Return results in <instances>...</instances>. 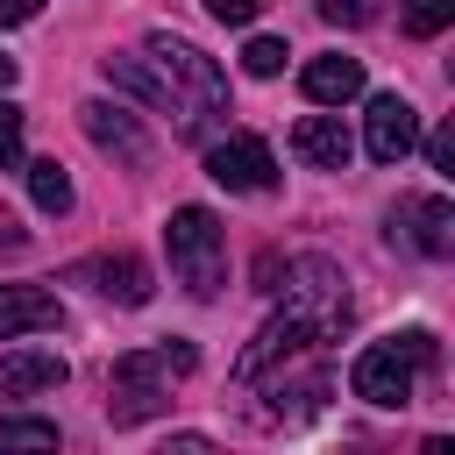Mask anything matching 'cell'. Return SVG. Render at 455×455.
I'll return each mask as SVG.
<instances>
[{
    "mask_svg": "<svg viewBox=\"0 0 455 455\" xmlns=\"http://www.w3.org/2000/svg\"><path fill=\"white\" fill-rule=\"evenodd\" d=\"M142 57H149V71H156V85H164V114L178 121V135L213 142V121L228 114V71H220L199 43H185V36H171V28H156V36L142 43Z\"/></svg>",
    "mask_w": 455,
    "mask_h": 455,
    "instance_id": "obj_1",
    "label": "cell"
},
{
    "mask_svg": "<svg viewBox=\"0 0 455 455\" xmlns=\"http://www.w3.org/2000/svg\"><path fill=\"white\" fill-rule=\"evenodd\" d=\"M199 370V348L192 341H156V348H128V355H114V377H107V419L114 427H135V419H149V412H164L171 405V384L178 377H192Z\"/></svg>",
    "mask_w": 455,
    "mask_h": 455,
    "instance_id": "obj_2",
    "label": "cell"
},
{
    "mask_svg": "<svg viewBox=\"0 0 455 455\" xmlns=\"http://www.w3.org/2000/svg\"><path fill=\"white\" fill-rule=\"evenodd\" d=\"M164 249H171V277L192 299H220V284H228V235H220V220L206 206H171Z\"/></svg>",
    "mask_w": 455,
    "mask_h": 455,
    "instance_id": "obj_3",
    "label": "cell"
},
{
    "mask_svg": "<svg viewBox=\"0 0 455 455\" xmlns=\"http://www.w3.org/2000/svg\"><path fill=\"white\" fill-rule=\"evenodd\" d=\"M434 355H441L434 334H427V327H405V334H391V341H370V348L355 355L348 384H355V398H370V405H405V398H412V370L434 363Z\"/></svg>",
    "mask_w": 455,
    "mask_h": 455,
    "instance_id": "obj_4",
    "label": "cell"
},
{
    "mask_svg": "<svg viewBox=\"0 0 455 455\" xmlns=\"http://www.w3.org/2000/svg\"><path fill=\"white\" fill-rule=\"evenodd\" d=\"M284 313H299L313 334H341L348 327V291H341V270L327 256H291L284 263Z\"/></svg>",
    "mask_w": 455,
    "mask_h": 455,
    "instance_id": "obj_5",
    "label": "cell"
},
{
    "mask_svg": "<svg viewBox=\"0 0 455 455\" xmlns=\"http://www.w3.org/2000/svg\"><path fill=\"white\" fill-rule=\"evenodd\" d=\"M206 178L228 185V192H270L277 185V156L256 135H220V142H206Z\"/></svg>",
    "mask_w": 455,
    "mask_h": 455,
    "instance_id": "obj_6",
    "label": "cell"
},
{
    "mask_svg": "<svg viewBox=\"0 0 455 455\" xmlns=\"http://www.w3.org/2000/svg\"><path fill=\"white\" fill-rule=\"evenodd\" d=\"M363 142H370V156H377V164H405V156L419 149V114H412V100L377 92V100H370V114H363Z\"/></svg>",
    "mask_w": 455,
    "mask_h": 455,
    "instance_id": "obj_7",
    "label": "cell"
},
{
    "mask_svg": "<svg viewBox=\"0 0 455 455\" xmlns=\"http://www.w3.org/2000/svg\"><path fill=\"white\" fill-rule=\"evenodd\" d=\"M391 242H412L419 256H455V206L441 199V192H427V199H405L398 213H391Z\"/></svg>",
    "mask_w": 455,
    "mask_h": 455,
    "instance_id": "obj_8",
    "label": "cell"
},
{
    "mask_svg": "<svg viewBox=\"0 0 455 455\" xmlns=\"http://www.w3.org/2000/svg\"><path fill=\"white\" fill-rule=\"evenodd\" d=\"M78 128L107 149V156H121V164H149V135L135 128V114L128 107H107V100H85L78 107Z\"/></svg>",
    "mask_w": 455,
    "mask_h": 455,
    "instance_id": "obj_9",
    "label": "cell"
},
{
    "mask_svg": "<svg viewBox=\"0 0 455 455\" xmlns=\"http://www.w3.org/2000/svg\"><path fill=\"white\" fill-rule=\"evenodd\" d=\"M71 377V363L57 348H14L0 355V398H36V391H57Z\"/></svg>",
    "mask_w": 455,
    "mask_h": 455,
    "instance_id": "obj_10",
    "label": "cell"
},
{
    "mask_svg": "<svg viewBox=\"0 0 455 455\" xmlns=\"http://www.w3.org/2000/svg\"><path fill=\"white\" fill-rule=\"evenodd\" d=\"M36 327H64L57 291H43V284H0V341L36 334Z\"/></svg>",
    "mask_w": 455,
    "mask_h": 455,
    "instance_id": "obj_11",
    "label": "cell"
},
{
    "mask_svg": "<svg viewBox=\"0 0 455 455\" xmlns=\"http://www.w3.org/2000/svg\"><path fill=\"white\" fill-rule=\"evenodd\" d=\"M291 149H299L313 171H348V156H355V142H348L341 114H306V121L291 128Z\"/></svg>",
    "mask_w": 455,
    "mask_h": 455,
    "instance_id": "obj_12",
    "label": "cell"
},
{
    "mask_svg": "<svg viewBox=\"0 0 455 455\" xmlns=\"http://www.w3.org/2000/svg\"><path fill=\"white\" fill-rule=\"evenodd\" d=\"M306 341H320V334H313V327H306L299 313H277V320H263V334H256V341L242 348V363H235V377L249 384L256 370H270V363H284V355H291V348H306Z\"/></svg>",
    "mask_w": 455,
    "mask_h": 455,
    "instance_id": "obj_13",
    "label": "cell"
},
{
    "mask_svg": "<svg viewBox=\"0 0 455 455\" xmlns=\"http://www.w3.org/2000/svg\"><path fill=\"white\" fill-rule=\"evenodd\" d=\"M299 85H306V100L313 107H348L355 92H363V57H313L306 71H299Z\"/></svg>",
    "mask_w": 455,
    "mask_h": 455,
    "instance_id": "obj_14",
    "label": "cell"
},
{
    "mask_svg": "<svg viewBox=\"0 0 455 455\" xmlns=\"http://www.w3.org/2000/svg\"><path fill=\"white\" fill-rule=\"evenodd\" d=\"M78 277H92L107 299H121V306H142L149 299V270L135 263V256H100V263H85Z\"/></svg>",
    "mask_w": 455,
    "mask_h": 455,
    "instance_id": "obj_15",
    "label": "cell"
},
{
    "mask_svg": "<svg viewBox=\"0 0 455 455\" xmlns=\"http://www.w3.org/2000/svg\"><path fill=\"white\" fill-rule=\"evenodd\" d=\"M28 199H36L43 213H71V178H64V164H57V156L28 164Z\"/></svg>",
    "mask_w": 455,
    "mask_h": 455,
    "instance_id": "obj_16",
    "label": "cell"
},
{
    "mask_svg": "<svg viewBox=\"0 0 455 455\" xmlns=\"http://www.w3.org/2000/svg\"><path fill=\"white\" fill-rule=\"evenodd\" d=\"M107 78H114L121 92H135V100H149V107H164V85H156V71H149V57H107Z\"/></svg>",
    "mask_w": 455,
    "mask_h": 455,
    "instance_id": "obj_17",
    "label": "cell"
},
{
    "mask_svg": "<svg viewBox=\"0 0 455 455\" xmlns=\"http://www.w3.org/2000/svg\"><path fill=\"white\" fill-rule=\"evenodd\" d=\"M398 21H405V36H441L455 21V0H398Z\"/></svg>",
    "mask_w": 455,
    "mask_h": 455,
    "instance_id": "obj_18",
    "label": "cell"
},
{
    "mask_svg": "<svg viewBox=\"0 0 455 455\" xmlns=\"http://www.w3.org/2000/svg\"><path fill=\"white\" fill-rule=\"evenodd\" d=\"M0 448H57V427H50V419L0 412Z\"/></svg>",
    "mask_w": 455,
    "mask_h": 455,
    "instance_id": "obj_19",
    "label": "cell"
},
{
    "mask_svg": "<svg viewBox=\"0 0 455 455\" xmlns=\"http://www.w3.org/2000/svg\"><path fill=\"white\" fill-rule=\"evenodd\" d=\"M284 57H291V50H284V36H249L242 71H249V78H277V71H284Z\"/></svg>",
    "mask_w": 455,
    "mask_h": 455,
    "instance_id": "obj_20",
    "label": "cell"
},
{
    "mask_svg": "<svg viewBox=\"0 0 455 455\" xmlns=\"http://www.w3.org/2000/svg\"><path fill=\"white\" fill-rule=\"evenodd\" d=\"M21 128H28V114L0 100V171H14V164H21Z\"/></svg>",
    "mask_w": 455,
    "mask_h": 455,
    "instance_id": "obj_21",
    "label": "cell"
},
{
    "mask_svg": "<svg viewBox=\"0 0 455 455\" xmlns=\"http://www.w3.org/2000/svg\"><path fill=\"white\" fill-rule=\"evenodd\" d=\"M320 14H327L334 28H363V21L377 14V0H320Z\"/></svg>",
    "mask_w": 455,
    "mask_h": 455,
    "instance_id": "obj_22",
    "label": "cell"
},
{
    "mask_svg": "<svg viewBox=\"0 0 455 455\" xmlns=\"http://www.w3.org/2000/svg\"><path fill=\"white\" fill-rule=\"evenodd\" d=\"M199 7H206L213 21H228V28H242V21H256V7H263V0H199Z\"/></svg>",
    "mask_w": 455,
    "mask_h": 455,
    "instance_id": "obj_23",
    "label": "cell"
},
{
    "mask_svg": "<svg viewBox=\"0 0 455 455\" xmlns=\"http://www.w3.org/2000/svg\"><path fill=\"white\" fill-rule=\"evenodd\" d=\"M427 164L434 171H455V128H434L427 135Z\"/></svg>",
    "mask_w": 455,
    "mask_h": 455,
    "instance_id": "obj_24",
    "label": "cell"
},
{
    "mask_svg": "<svg viewBox=\"0 0 455 455\" xmlns=\"http://www.w3.org/2000/svg\"><path fill=\"white\" fill-rule=\"evenodd\" d=\"M36 14H43V0H0V28H21Z\"/></svg>",
    "mask_w": 455,
    "mask_h": 455,
    "instance_id": "obj_25",
    "label": "cell"
},
{
    "mask_svg": "<svg viewBox=\"0 0 455 455\" xmlns=\"http://www.w3.org/2000/svg\"><path fill=\"white\" fill-rule=\"evenodd\" d=\"M7 85H14V57L0 50V92H7Z\"/></svg>",
    "mask_w": 455,
    "mask_h": 455,
    "instance_id": "obj_26",
    "label": "cell"
}]
</instances>
